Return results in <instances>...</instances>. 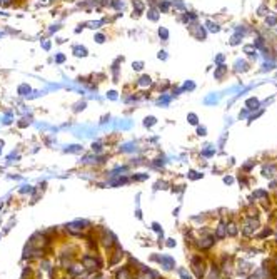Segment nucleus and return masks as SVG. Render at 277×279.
<instances>
[{
  "label": "nucleus",
  "mask_w": 277,
  "mask_h": 279,
  "mask_svg": "<svg viewBox=\"0 0 277 279\" xmlns=\"http://www.w3.org/2000/svg\"><path fill=\"white\" fill-rule=\"evenodd\" d=\"M23 92H30V87H27V85L19 87V94H20V95H23Z\"/></svg>",
  "instance_id": "1a4fd4ad"
},
{
  "label": "nucleus",
  "mask_w": 277,
  "mask_h": 279,
  "mask_svg": "<svg viewBox=\"0 0 277 279\" xmlns=\"http://www.w3.org/2000/svg\"><path fill=\"white\" fill-rule=\"evenodd\" d=\"M189 119H190V124H197V117H195L194 114H190Z\"/></svg>",
  "instance_id": "4468645a"
},
{
  "label": "nucleus",
  "mask_w": 277,
  "mask_h": 279,
  "mask_svg": "<svg viewBox=\"0 0 277 279\" xmlns=\"http://www.w3.org/2000/svg\"><path fill=\"white\" fill-rule=\"evenodd\" d=\"M224 181H226V184H231V182L234 181V179H232V177H226V179H224Z\"/></svg>",
  "instance_id": "aec40b11"
},
{
  "label": "nucleus",
  "mask_w": 277,
  "mask_h": 279,
  "mask_svg": "<svg viewBox=\"0 0 277 279\" xmlns=\"http://www.w3.org/2000/svg\"><path fill=\"white\" fill-rule=\"evenodd\" d=\"M199 135H205V129H204V127L202 129H199Z\"/></svg>",
  "instance_id": "412c9836"
},
{
  "label": "nucleus",
  "mask_w": 277,
  "mask_h": 279,
  "mask_svg": "<svg viewBox=\"0 0 277 279\" xmlns=\"http://www.w3.org/2000/svg\"><path fill=\"white\" fill-rule=\"evenodd\" d=\"M165 52H164V50H160V52H159V59H165Z\"/></svg>",
  "instance_id": "6ab92c4d"
},
{
  "label": "nucleus",
  "mask_w": 277,
  "mask_h": 279,
  "mask_svg": "<svg viewBox=\"0 0 277 279\" xmlns=\"http://www.w3.org/2000/svg\"><path fill=\"white\" fill-rule=\"evenodd\" d=\"M227 231H229V234H231V236H236L237 234V229H236V226H229V227H227Z\"/></svg>",
  "instance_id": "6e6552de"
},
{
  "label": "nucleus",
  "mask_w": 277,
  "mask_h": 279,
  "mask_svg": "<svg viewBox=\"0 0 277 279\" xmlns=\"http://www.w3.org/2000/svg\"><path fill=\"white\" fill-rule=\"evenodd\" d=\"M144 124H145V127H150V126L155 124V119H154V117H145V122H144Z\"/></svg>",
  "instance_id": "39448f33"
},
{
  "label": "nucleus",
  "mask_w": 277,
  "mask_h": 279,
  "mask_svg": "<svg viewBox=\"0 0 277 279\" xmlns=\"http://www.w3.org/2000/svg\"><path fill=\"white\" fill-rule=\"evenodd\" d=\"M140 69H142V62H137V64L134 62V70H140Z\"/></svg>",
  "instance_id": "2eb2a0df"
},
{
  "label": "nucleus",
  "mask_w": 277,
  "mask_h": 279,
  "mask_svg": "<svg viewBox=\"0 0 277 279\" xmlns=\"http://www.w3.org/2000/svg\"><path fill=\"white\" fill-rule=\"evenodd\" d=\"M55 60H57V62H64V60H65V57H64V55H57V57H55Z\"/></svg>",
  "instance_id": "f3484780"
},
{
  "label": "nucleus",
  "mask_w": 277,
  "mask_h": 279,
  "mask_svg": "<svg viewBox=\"0 0 277 279\" xmlns=\"http://www.w3.org/2000/svg\"><path fill=\"white\" fill-rule=\"evenodd\" d=\"M150 82H152V79H150L149 75H144V77H140V80H138V85H150Z\"/></svg>",
  "instance_id": "20e7f679"
},
{
  "label": "nucleus",
  "mask_w": 277,
  "mask_h": 279,
  "mask_svg": "<svg viewBox=\"0 0 277 279\" xmlns=\"http://www.w3.org/2000/svg\"><path fill=\"white\" fill-rule=\"evenodd\" d=\"M179 274L182 276L184 279H190V274H189V272H187L185 269H179Z\"/></svg>",
  "instance_id": "0eeeda50"
},
{
  "label": "nucleus",
  "mask_w": 277,
  "mask_h": 279,
  "mask_svg": "<svg viewBox=\"0 0 277 279\" xmlns=\"http://www.w3.org/2000/svg\"><path fill=\"white\" fill-rule=\"evenodd\" d=\"M226 236V229H224V224H220L217 229V237H224Z\"/></svg>",
  "instance_id": "423d86ee"
},
{
  "label": "nucleus",
  "mask_w": 277,
  "mask_h": 279,
  "mask_svg": "<svg viewBox=\"0 0 277 279\" xmlns=\"http://www.w3.org/2000/svg\"><path fill=\"white\" fill-rule=\"evenodd\" d=\"M74 52H75V55L77 57H85L87 55V49H85V47H75Z\"/></svg>",
  "instance_id": "f03ea898"
},
{
  "label": "nucleus",
  "mask_w": 277,
  "mask_h": 279,
  "mask_svg": "<svg viewBox=\"0 0 277 279\" xmlns=\"http://www.w3.org/2000/svg\"><path fill=\"white\" fill-rule=\"evenodd\" d=\"M70 152H79V150H80V147H79V145H70Z\"/></svg>",
  "instance_id": "ddd939ff"
},
{
  "label": "nucleus",
  "mask_w": 277,
  "mask_h": 279,
  "mask_svg": "<svg viewBox=\"0 0 277 279\" xmlns=\"http://www.w3.org/2000/svg\"><path fill=\"white\" fill-rule=\"evenodd\" d=\"M104 39H105V37H104L102 33H97V35H95V40H97L99 44H102V42H104Z\"/></svg>",
  "instance_id": "f8f14e48"
},
{
  "label": "nucleus",
  "mask_w": 277,
  "mask_h": 279,
  "mask_svg": "<svg viewBox=\"0 0 277 279\" xmlns=\"http://www.w3.org/2000/svg\"><path fill=\"white\" fill-rule=\"evenodd\" d=\"M159 35L164 37V39H167V37H169V32H167L165 28H159Z\"/></svg>",
  "instance_id": "9d476101"
},
{
  "label": "nucleus",
  "mask_w": 277,
  "mask_h": 279,
  "mask_svg": "<svg viewBox=\"0 0 277 279\" xmlns=\"http://www.w3.org/2000/svg\"><path fill=\"white\" fill-rule=\"evenodd\" d=\"M167 246H169V247H174V246H175V242H174V239H169V242H167Z\"/></svg>",
  "instance_id": "a211bd4d"
},
{
  "label": "nucleus",
  "mask_w": 277,
  "mask_h": 279,
  "mask_svg": "<svg viewBox=\"0 0 277 279\" xmlns=\"http://www.w3.org/2000/svg\"><path fill=\"white\" fill-rule=\"evenodd\" d=\"M162 262H164V264H165V269H172V267H174V259H172V257H167V256H164L162 257Z\"/></svg>",
  "instance_id": "f257e3e1"
},
{
  "label": "nucleus",
  "mask_w": 277,
  "mask_h": 279,
  "mask_svg": "<svg viewBox=\"0 0 277 279\" xmlns=\"http://www.w3.org/2000/svg\"><path fill=\"white\" fill-rule=\"evenodd\" d=\"M254 227H257V222H250V224H247V226H245V229H244V234L250 236V234L254 232Z\"/></svg>",
  "instance_id": "7ed1b4c3"
},
{
  "label": "nucleus",
  "mask_w": 277,
  "mask_h": 279,
  "mask_svg": "<svg viewBox=\"0 0 277 279\" xmlns=\"http://www.w3.org/2000/svg\"><path fill=\"white\" fill-rule=\"evenodd\" d=\"M255 195H259V197H265L267 194H265L264 191H257V192H255Z\"/></svg>",
  "instance_id": "dca6fc26"
},
{
  "label": "nucleus",
  "mask_w": 277,
  "mask_h": 279,
  "mask_svg": "<svg viewBox=\"0 0 277 279\" xmlns=\"http://www.w3.org/2000/svg\"><path fill=\"white\" fill-rule=\"evenodd\" d=\"M117 278H119V279H129V274H127V271H124V272L120 271L119 274H117Z\"/></svg>",
  "instance_id": "9b49d317"
}]
</instances>
